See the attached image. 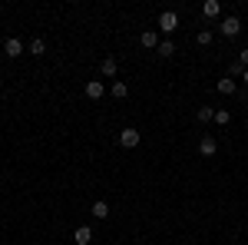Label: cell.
<instances>
[{
  "instance_id": "obj_1",
  "label": "cell",
  "mask_w": 248,
  "mask_h": 245,
  "mask_svg": "<svg viewBox=\"0 0 248 245\" xmlns=\"http://www.w3.org/2000/svg\"><path fill=\"white\" fill-rule=\"evenodd\" d=\"M155 27H159L162 33H175V30H179V14H175V10H162L159 20H155Z\"/></svg>"
},
{
  "instance_id": "obj_2",
  "label": "cell",
  "mask_w": 248,
  "mask_h": 245,
  "mask_svg": "<svg viewBox=\"0 0 248 245\" xmlns=\"http://www.w3.org/2000/svg\"><path fill=\"white\" fill-rule=\"evenodd\" d=\"M142 143V132L136 130V126H126V130L119 132V146H126V149H136Z\"/></svg>"
},
{
  "instance_id": "obj_3",
  "label": "cell",
  "mask_w": 248,
  "mask_h": 245,
  "mask_svg": "<svg viewBox=\"0 0 248 245\" xmlns=\"http://www.w3.org/2000/svg\"><path fill=\"white\" fill-rule=\"evenodd\" d=\"M242 33V20L238 17H222V37H238Z\"/></svg>"
},
{
  "instance_id": "obj_4",
  "label": "cell",
  "mask_w": 248,
  "mask_h": 245,
  "mask_svg": "<svg viewBox=\"0 0 248 245\" xmlns=\"http://www.w3.org/2000/svg\"><path fill=\"white\" fill-rule=\"evenodd\" d=\"M86 96H90V99H103V96H106V83H103V80H90V83H86Z\"/></svg>"
},
{
  "instance_id": "obj_5",
  "label": "cell",
  "mask_w": 248,
  "mask_h": 245,
  "mask_svg": "<svg viewBox=\"0 0 248 245\" xmlns=\"http://www.w3.org/2000/svg\"><path fill=\"white\" fill-rule=\"evenodd\" d=\"M199 152H202L205 159H209V156H215V152H218V139H215V136H202V143H199Z\"/></svg>"
},
{
  "instance_id": "obj_6",
  "label": "cell",
  "mask_w": 248,
  "mask_h": 245,
  "mask_svg": "<svg viewBox=\"0 0 248 245\" xmlns=\"http://www.w3.org/2000/svg\"><path fill=\"white\" fill-rule=\"evenodd\" d=\"M215 90H218V93H222V96H232V93H235V90H238V83H235L232 76H222V80L215 83Z\"/></svg>"
},
{
  "instance_id": "obj_7",
  "label": "cell",
  "mask_w": 248,
  "mask_h": 245,
  "mask_svg": "<svg viewBox=\"0 0 248 245\" xmlns=\"http://www.w3.org/2000/svg\"><path fill=\"white\" fill-rule=\"evenodd\" d=\"M3 50H7V57L14 60L23 53V43H20V37H7V43H3Z\"/></svg>"
},
{
  "instance_id": "obj_8",
  "label": "cell",
  "mask_w": 248,
  "mask_h": 245,
  "mask_svg": "<svg viewBox=\"0 0 248 245\" xmlns=\"http://www.w3.org/2000/svg\"><path fill=\"white\" fill-rule=\"evenodd\" d=\"M73 242H77V245H90V242H93V229H90V226H79L77 232H73Z\"/></svg>"
},
{
  "instance_id": "obj_9",
  "label": "cell",
  "mask_w": 248,
  "mask_h": 245,
  "mask_svg": "<svg viewBox=\"0 0 248 245\" xmlns=\"http://www.w3.org/2000/svg\"><path fill=\"white\" fill-rule=\"evenodd\" d=\"M90 212H93V219H109V202H103V199H96Z\"/></svg>"
},
{
  "instance_id": "obj_10",
  "label": "cell",
  "mask_w": 248,
  "mask_h": 245,
  "mask_svg": "<svg viewBox=\"0 0 248 245\" xmlns=\"http://www.w3.org/2000/svg\"><path fill=\"white\" fill-rule=\"evenodd\" d=\"M109 93H113V99H126V96H129V86H126L123 80H113V86H109Z\"/></svg>"
},
{
  "instance_id": "obj_11",
  "label": "cell",
  "mask_w": 248,
  "mask_h": 245,
  "mask_svg": "<svg viewBox=\"0 0 248 245\" xmlns=\"http://www.w3.org/2000/svg\"><path fill=\"white\" fill-rule=\"evenodd\" d=\"M142 47H146V50H155V47H159V33H155V30H142Z\"/></svg>"
},
{
  "instance_id": "obj_12",
  "label": "cell",
  "mask_w": 248,
  "mask_h": 245,
  "mask_svg": "<svg viewBox=\"0 0 248 245\" xmlns=\"http://www.w3.org/2000/svg\"><path fill=\"white\" fill-rule=\"evenodd\" d=\"M202 14H205V17H218V14H222V3H218V0H205V3H202Z\"/></svg>"
},
{
  "instance_id": "obj_13",
  "label": "cell",
  "mask_w": 248,
  "mask_h": 245,
  "mask_svg": "<svg viewBox=\"0 0 248 245\" xmlns=\"http://www.w3.org/2000/svg\"><path fill=\"white\" fill-rule=\"evenodd\" d=\"M195 119H199V123H212V119H215V110H212V106H199V110H195Z\"/></svg>"
},
{
  "instance_id": "obj_14",
  "label": "cell",
  "mask_w": 248,
  "mask_h": 245,
  "mask_svg": "<svg viewBox=\"0 0 248 245\" xmlns=\"http://www.w3.org/2000/svg\"><path fill=\"white\" fill-rule=\"evenodd\" d=\"M99 73H103V76H116V57L103 60V63H99Z\"/></svg>"
},
{
  "instance_id": "obj_15",
  "label": "cell",
  "mask_w": 248,
  "mask_h": 245,
  "mask_svg": "<svg viewBox=\"0 0 248 245\" xmlns=\"http://www.w3.org/2000/svg\"><path fill=\"white\" fill-rule=\"evenodd\" d=\"M30 53H33V57H43V53H46V40H43V37H33V43H30Z\"/></svg>"
},
{
  "instance_id": "obj_16",
  "label": "cell",
  "mask_w": 248,
  "mask_h": 245,
  "mask_svg": "<svg viewBox=\"0 0 248 245\" xmlns=\"http://www.w3.org/2000/svg\"><path fill=\"white\" fill-rule=\"evenodd\" d=\"M155 53H159V57H172V53H175V43H172V40H162V43L155 47Z\"/></svg>"
},
{
  "instance_id": "obj_17",
  "label": "cell",
  "mask_w": 248,
  "mask_h": 245,
  "mask_svg": "<svg viewBox=\"0 0 248 245\" xmlns=\"http://www.w3.org/2000/svg\"><path fill=\"white\" fill-rule=\"evenodd\" d=\"M215 123H218V126H229L232 113H229V110H215Z\"/></svg>"
},
{
  "instance_id": "obj_18",
  "label": "cell",
  "mask_w": 248,
  "mask_h": 245,
  "mask_svg": "<svg viewBox=\"0 0 248 245\" xmlns=\"http://www.w3.org/2000/svg\"><path fill=\"white\" fill-rule=\"evenodd\" d=\"M195 43H199V47H209L212 43V30H199V33H195Z\"/></svg>"
},
{
  "instance_id": "obj_19",
  "label": "cell",
  "mask_w": 248,
  "mask_h": 245,
  "mask_svg": "<svg viewBox=\"0 0 248 245\" xmlns=\"http://www.w3.org/2000/svg\"><path fill=\"white\" fill-rule=\"evenodd\" d=\"M242 73H245V66H242V63L235 60V63H232V66H229V76H232V80H235V76H242Z\"/></svg>"
},
{
  "instance_id": "obj_20",
  "label": "cell",
  "mask_w": 248,
  "mask_h": 245,
  "mask_svg": "<svg viewBox=\"0 0 248 245\" xmlns=\"http://www.w3.org/2000/svg\"><path fill=\"white\" fill-rule=\"evenodd\" d=\"M238 63H242V66L248 70V47H245V50H238Z\"/></svg>"
},
{
  "instance_id": "obj_21",
  "label": "cell",
  "mask_w": 248,
  "mask_h": 245,
  "mask_svg": "<svg viewBox=\"0 0 248 245\" xmlns=\"http://www.w3.org/2000/svg\"><path fill=\"white\" fill-rule=\"evenodd\" d=\"M242 80H245V83H248V70H245V73H242Z\"/></svg>"
}]
</instances>
